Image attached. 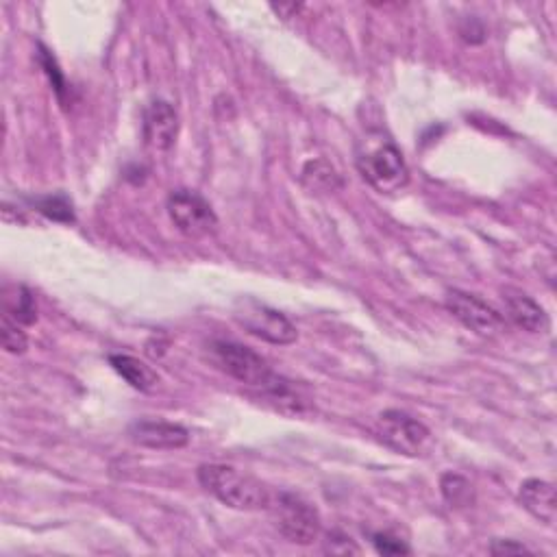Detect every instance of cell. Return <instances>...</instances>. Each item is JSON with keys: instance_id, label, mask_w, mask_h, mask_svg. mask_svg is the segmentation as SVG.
<instances>
[{"instance_id": "cell-1", "label": "cell", "mask_w": 557, "mask_h": 557, "mask_svg": "<svg viewBox=\"0 0 557 557\" xmlns=\"http://www.w3.org/2000/svg\"><path fill=\"white\" fill-rule=\"evenodd\" d=\"M212 355L214 362L225 370L227 375L238 379L246 386L262 390V394L270 403L277 405V410L286 414H301L303 412V401L299 394H294L290 383L279 377L272 370L266 360H262L249 346L231 340H216L212 344Z\"/></svg>"}, {"instance_id": "cell-2", "label": "cell", "mask_w": 557, "mask_h": 557, "mask_svg": "<svg viewBox=\"0 0 557 557\" xmlns=\"http://www.w3.org/2000/svg\"><path fill=\"white\" fill-rule=\"evenodd\" d=\"M198 484L227 507L242 512H257L270 507L268 488L255 477L227 464H203L196 470Z\"/></svg>"}, {"instance_id": "cell-3", "label": "cell", "mask_w": 557, "mask_h": 557, "mask_svg": "<svg viewBox=\"0 0 557 557\" xmlns=\"http://www.w3.org/2000/svg\"><path fill=\"white\" fill-rule=\"evenodd\" d=\"M357 168L362 177L381 194L401 192L410 181V168H407L403 153L390 140L368 142L364 151L357 153Z\"/></svg>"}, {"instance_id": "cell-4", "label": "cell", "mask_w": 557, "mask_h": 557, "mask_svg": "<svg viewBox=\"0 0 557 557\" xmlns=\"http://www.w3.org/2000/svg\"><path fill=\"white\" fill-rule=\"evenodd\" d=\"M272 507V518L279 534L292 544H314L320 534V516L316 507L294 492H279Z\"/></svg>"}, {"instance_id": "cell-5", "label": "cell", "mask_w": 557, "mask_h": 557, "mask_svg": "<svg viewBox=\"0 0 557 557\" xmlns=\"http://www.w3.org/2000/svg\"><path fill=\"white\" fill-rule=\"evenodd\" d=\"M233 318L238 320V325L244 327V331H249L251 336L270 344L286 346L299 338V331H296V327L286 316L277 312V309L268 307L266 303L251 299V296L235 303Z\"/></svg>"}, {"instance_id": "cell-6", "label": "cell", "mask_w": 557, "mask_h": 557, "mask_svg": "<svg viewBox=\"0 0 557 557\" xmlns=\"http://www.w3.org/2000/svg\"><path fill=\"white\" fill-rule=\"evenodd\" d=\"M377 436L396 453L407 457L425 455L431 444V431L414 416L401 410H388L377 418Z\"/></svg>"}, {"instance_id": "cell-7", "label": "cell", "mask_w": 557, "mask_h": 557, "mask_svg": "<svg viewBox=\"0 0 557 557\" xmlns=\"http://www.w3.org/2000/svg\"><path fill=\"white\" fill-rule=\"evenodd\" d=\"M168 216L175 227L192 240L205 238L218 227V216L205 198L194 190H175L168 196Z\"/></svg>"}, {"instance_id": "cell-8", "label": "cell", "mask_w": 557, "mask_h": 557, "mask_svg": "<svg viewBox=\"0 0 557 557\" xmlns=\"http://www.w3.org/2000/svg\"><path fill=\"white\" fill-rule=\"evenodd\" d=\"M447 309L468 331H473L479 338H497L505 329L503 316L475 294H468L462 290H449Z\"/></svg>"}, {"instance_id": "cell-9", "label": "cell", "mask_w": 557, "mask_h": 557, "mask_svg": "<svg viewBox=\"0 0 557 557\" xmlns=\"http://www.w3.org/2000/svg\"><path fill=\"white\" fill-rule=\"evenodd\" d=\"M129 438L146 449L177 451L190 444V431L166 420H138L129 427Z\"/></svg>"}, {"instance_id": "cell-10", "label": "cell", "mask_w": 557, "mask_h": 557, "mask_svg": "<svg viewBox=\"0 0 557 557\" xmlns=\"http://www.w3.org/2000/svg\"><path fill=\"white\" fill-rule=\"evenodd\" d=\"M179 135V114L166 101H153L144 111V140L153 151H170Z\"/></svg>"}, {"instance_id": "cell-11", "label": "cell", "mask_w": 557, "mask_h": 557, "mask_svg": "<svg viewBox=\"0 0 557 557\" xmlns=\"http://www.w3.org/2000/svg\"><path fill=\"white\" fill-rule=\"evenodd\" d=\"M518 501L523 503L525 510L536 516L538 521L553 525L557 518V503H555V488L544 479H527L518 490Z\"/></svg>"}, {"instance_id": "cell-12", "label": "cell", "mask_w": 557, "mask_h": 557, "mask_svg": "<svg viewBox=\"0 0 557 557\" xmlns=\"http://www.w3.org/2000/svg\"><path fill=\"white\" fill-rule=\"evenodd\" d=\"M505 309L507 318H510L516 327H521L529 333H544L549 329V316L544 314V309L534 299H529L527 294H507Z\"/></svg>"}, {"instance_id": "cell-13", "label": "cell", "mask_w": 557, "mask_h": 557, "mask_svg": "<svg viewBox=\"0 0 557 557\" xmlns=\"http://www.w3.org/2000/svg\"><path fill=\"white\" fill-rule=\"evenodd\" d=\"M109 364L122 379L129 383L131 388L140 392H151L159 381L155 370L133 355H111Z\"/></svg>"}, {"instance_id": "cell-14", "label": "cell", "mask_w": 557, "mask_h": 557, "mask_svg": "<svg viewBox=\"0 0 557 557\" xmlns=\"http://www.w3.org/2000/svg\"><path fill=\"white\" fill-rule=\"evenodd\" d=\"M301 181L312 192H336L342 188L340 172L327 159H312L303 166Z\"/></svg>"}, {"instance_id": "cell-15", "label": "cell", "mask_w": 557, "mask_h": 557, "mask_svg": "<svg viewBox=\"0 0 557 557\" xmlns=\"http://www.w3.org/2000/svg\"><path fill=\"white\" fill-rule=\"evenodd\" d=\"M440 492L444 501H447L455 510L470 507L475 503V490L473 484L457 473H444L440 479Z\"/></svg>"}, {"instance_id": "cell-16", "label": "cell", "mask_w": 557, "mask_h": 557, "mask_svg": "<svg viewBox=\"0 0 557 557\" xmlns=\"http://www.w3.org/2000/svg\"><path fill=\"white\" fill-rule=\"evenodd\" d=\"M5 312L14 316L20 325H33L37 320V307H35V296L29 288H16V296H7L5 301Z\"/></svg>"}, {"instance_id": "cell-17", "label": "cell", "mask_w": 557, "mask_h": 557, "mask_svg": "<svg viewBox=\"0 0 557 557\" xmlns=\"http://www.w3.org/2000/svg\"><path fill=\"white\" fill-rule=\"evenodd\" d=\"M31 205L35 207V212H40L42 216L51 218L55 222H74V209L72 203L64 194H51V196H40L33 198Z\"/></svg>"}, {"instance_id": "cell-18", "label": "cell", "mask_w": 557, "mask_h": 557, "mask_svg": "<svg viewBox=\"0 0 557 557\" xmlns=\"http://www.w3.org/2000/svg\"><path fill=\"white\" fill-rule=\"evenodd\" d=\"M0 340H3L5 351L14 353V355L27 351V344H29L27 333L22 331V325L7 312L3 314V323H0Z\"/></svg>"}, {"instance_id": "cell-19", "label": "cell", "mask_w": 557, "mask_h": 557, "mask_svg": "<svg viewBox=\"0 0 557 557\" xmlns=\"http://www.w3.org/2000/svg\"><path fill=\"white\" fill-rule=\"evenodd\" d=\"M40 64H42V68H44V72H46V77L51 79L53 88H55V92H57V96H59V101H64L66 92H68L66 79H64V74H61V70H59V66H57V61H55L53 53H48L44 46H40Z\"/></svg>"}, {"instance_id": "cell-20", "label": "cell", "mask_w": 557, "mask_h": 557, "mask_svg": "<svg viewBox=\"0 0 557 557\" xmlns=\"http://www.w3.org/2000/svg\"><path fill=\"white\" fill-rule=\"evenodd\" d=\"M373 547L381 555H407V553L412 551L403 540H399V538L392 536V534H386V531H379V534H373Z\"/></svg>"}, {"instance_id": "cell-21", "label": "cell", "mask_w": 557, "mask_h": 557, "mask_svg": "<svg viewBox=\"0 0 557 557\" xmlns=\"http://www.w3.org/2000/svg\"><path fill=\"white\" fill-rule=\"evenodd\" d=\"M327 551L333 555H349V553H360V547L349 538L344 536L342 531H331L327 536Z\"/></svg>"}, {"instance_id": "cell-22", "label": "cell", "mask_w": 557, "mask_h": 557, "mask_svg": "<svg viewBox=\"0 0 557 557\" xmlns=\"http://www.w3.org/2000/svg\"><path fill=\"white\" fill-rule=\"evenodd\" d=\"M492 555H521V553H531L525 544H518L514 540H494L490 544Z\"/></svg>"}, {"instance_id": "cell-23", "label": "cell", "mask_w": 557, "mask_h": 557, "mask_svg": "<svg viewBox=\"0 0 557 557\" xmlns=\"http://www.w3.org/2000/svg\"><path fill=\"white\" fill-rule=\"evenodd\" d=\"M460 33H462L464 40L470 42V44H481V42L486 40V29L481 27V24H479L475 18L466 20V24H462Z\"/></svg>"}]
</instances>
